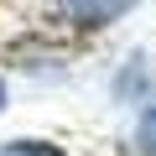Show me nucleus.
I'll return each instance as SVG.
<instances>
[{
  "label": "nucleus",
  "instance_id": "7ed1b4c3",
  "mask_svg": "<svg viewBox=\"0 0 156 156\" xmlns=\"http://www.w3.org/2000/svg\"><path fill=\"white\" fill-rule=\"evenodd\" d=\"M135 140H140V151H146V156H156V104L140 115V125H135Z\"/></svg>",
  "mask_w": 156,
  "mask_h": 156
},
{
  "label": "nucleus",
  "instance_id": "20e7f679",
  "mask_svg": "<svg viewBox=\"0 0 156 156\" xmlns=\"http://www.w3.org/2000/svg\"><path fill=\"white\" fill-rule=\"evenodd\" d=\"M0 109H5V83H0Z\"/></svg>",
  "mask_w": 156,
  "mask_h": 156
},
{
  "label": "nucleus",
  "instance_id": "f03ea898",
  "mask_svg": "<svg viewBox=\"0 0 156 156\" xmlns=\"http://www.w3.org/2000/svg\"><path fill=\"white\" fill-rule=\"evenodd\" d=\"M0 156H68V151H57L52 140H5Z\"/></svg>",
  "mask_w": 156,
  "mask_h": 156
},
{
  "label": "nucleus",
  "instance_id": "f257e3e1",
  "mask_svg": "<svg viewBox=\"0 0 156 156\" xmlns=\"http://www.w3.org/2000/svg\"><path fill=\"white\" fill-rule=\"evenodd\" d=\"M135 0H57L62 21H73L78 31H99V26H115L120 16H130Z\"/></svg>",
  "mask_w": 156,
  "mask_h": 156
}]
</instances>
